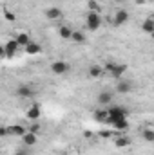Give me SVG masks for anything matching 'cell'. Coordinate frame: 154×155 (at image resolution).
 Wrapping results in <instances>:
<instances>
[{
  "label": "cell",
  "instance_id": "cell-8",
  "mask_svg": "<svg viewBox=\"0 0 154 155\" xmlns=\"http://www.w3.org/2000/svg\"><path fill=\"white\" fill-rule=\"evenodd\" d=\"M20 47H18V43H16V40H9L5 45H4V52H5V58H13L15 54H16V51H18Z\"/></svg>",
  "mask_w": 154,
  "mask_h": 155
},
{
  "label": "cell",
  "instance_id": "cell-10",
  "mask_svg": "<svg viewBox=\"0 0 154 155\" xmlns=\"http://www.w3.org/2000/svg\"><path fill=\"white\" fill-rule=\"evenodd\" d=\"M5 130H7V135H16V137H22V135L27 132L22 124H11V126H7Z\"/></svg>",
  "mask_w": 154,
  "mask_h": 155
},
{
  "label": "cell",
  "instance_id": "cell-17",
  "mask_svg": "<svg viewBox=\"0 0 154 155\" xmlns=\"http://www.w3.org/2000/svg\"><path fill=\"white\" fill-rule=\"evenodd\" d=\"M142 29H143L147 35H152V33H154V20H152V16L145 18V22L142 24Z\"/></svg>",
  "mask_w": 154,
  "mask_h": 155
},
{
  "label": "cell",
  "instance_id": "cell-7",
  "mask_svg": "<svg viewBox=\"0 0 154 155\" xmlns=\"http://www.w3.org/2000/svg\"><path fill=\"white\" fill-rule=\"evenodd\" d=\"M40 116H42V108H40V105H38V103L31 105V107L27 108V112H26V117H27L29 121H38Z\"/></svg>",
  "mask_w": 154,
  "mask_h": 155
},
{
  "label": "cell",
  "instance_id": "cell-19",
  "mask_svg": "<svg viewBox=\"0 0 154 155\" xmlns=\"http://www.w3.org/2000/svg\"><path fill=\"white\" fill-rule=\"evenodd\" d=\"M58 35H60V38H64V40H71L73 29H71V27H67V25H62V27L58 29Z\"/></svg>",
  "mask_w": 154,
  "mask_h": 155
},
{
  "label": "cell",
  "instance_id": "cell-12",
  "mask_svg": "<svg viewBox=\"0 0 154 155\" xmlns=\"http://www.w3.org/2000/svg\"><path fill=\"white\" fill-rule=\"evenodd\" d=\"M111 124L114 126L116 130H120V132H125V130L129 128V121H127V117H120V119H114Z\"/></svg>",
  "mask_w": 154,
  "mask_h": 155
},
{
  "label": "cell",
  "instance_id": "cell-14",
  "mask_svg": "<svg viewBox=\"0 0 154 155\" xmlns=\"http://www.w3.org/2000/svg\"><path fill=\"white\" fill-rule=\"evenodd\" d=\"M33 94H35L33 88L27 87V85H20V87L16 88V96H18V97H31Z\"/></svg>",
  "mask_w": 154,
  "mask_h": 155
},
{
  "label": "cell",
  "instance_id": "cell-31",
  "mask_svg": "<svg viewBox=\"0 0 154 155\" xmlns=\"http://www.w3.org/2000/svg\"><path fill=\"white\" fill-rule=\"evenodd\" d=\"M62 155H67V153H62Z\"/></svg>",
  "mask_w": 154,
  "mask_h": 155
},
{
  "label": "cell",
  "instance_id": "cell-22",
  "mask_svg": "<svg viewBox=\"0 0 154 155\" xmlns=\"http://www.w3.org/2000/svg\"><path fill=\"white\" fill-rule=\"evenodd\" d=\"M87 7H89V13H100V5H98L96 0H89Z\"/></svg>",
  "mask_w": 154,
  "mask_h": 155
},
{
  "label": "cell",
  "instance_id": "cell-25",
  "mask_svg": "<svg viewBox=\"0 0 154 155\" xmlns=\"http://www.w3.org/2000/svg\"><path fill=\"white\" fill-rule=\"evenodd\" d=\"M27 132H33V134H37V135H38V134H40V124L37 123V121H33V124H31V128H29Z\"/></svg>",
  "mask_w": 154,
  "mask_h": 155
},
{
  "label": "cell",
  "instance_id": "cell-13",
  "mask_svg": "<svg viewBox=\"0 0 154 155\" xmlns=\"http://www.w3.org/2000/svg\"><path fill=\"white\" fill-rule=\"evenodd\" d=\"M45 16H47V20H60L62 11L58 7H49V9H45Z\"/></svg>",
  "mask_w": 154,
  "mask_h": 155
},
{
  "label": "cell",
  "instance_id": "cell-4",
  "mask_svg": "<svg viewBox=\"0 0 154 155\" xmlns=\"http://www.w3.org/2000/svg\"><path fill=\"white\" fill-rule=\"evenodd\" d=\"M125 72H127V63H114L113 69L109 71L111 78H114V79H121L125 76Z\"/></svg>",
  "mask_w": 154,
  "mask_h": 155
},
{
  "label": "cell",
  "instance_id": "cell-15",
  "mask_svg": "<svg viewBox=\"0 0 154 155\" xmlns=\"http://www.w3.org/2000/svg\"><path fill=\"white\" fill-rule=\"evenodd\" d=\"M103 76V69L100 67V65H91L89 67V78H93V79H98V78H102Z\"/></svg>",
  "mask_w": 154,
  "mask_h": 155
},
{
  "label": "cell",
  "instance_id": "cell-23",
  "mask_svg": "<svg viewBox=\"0 0 154 155\" xmlns=\"http://www.w3.org/2000/svg\"><path fill=\"white\" fill-rule=\"evenodd\" d=\"M143 139H145V141H149V143H152V141H154V130H152V128L143 130Z\"/></svg>",
  "mask_w": 154,
  "mask_h": 155
},
{
  "label": "cell",
  "instance_id": "cell-2",
  "mask_svg": "<svg viewBox=\"0 0 154 155\" xmlns=\"http://www.w3.org/2000/svg\"><path fill=\"white\" fill-rule=\"evenodd\" d=\"M69 71H71V65H69L67 61H64V60H56V61L51 63V72H53V74L62 76V74H67Z\"/></svg>",
  "mask_w": 154,
  "mask_h": 155
},
{
  "label": "cell",
  "instance_id": "cell-24",
  "mask_svg": "<svg viewBox=\"0 0 154 155\" xmlns=\"http://www.w3.org/2000/svg\"><path fill=\"white\" fill-rule=\"evenodd\" d=\"M94 117H96L98 121H103V123H105V119H107V112H105V110H98V112H94Z\"/></svg>",
  "mask_w": 154,
  "mask_h": 155
},
{
  "label": "cell",
  "instance_id": "cell-9",
  "mask_svg": "<svg viewBox=\"0 0 154 155\" xmlns=\"http://www.w3.org/2000/svg\"><path fill=\"white\" fill-rule=\"evenodd\" d=\"M22 143H24V146L31 148V146H35V144L38 143V135L33 134V132H26V134L22 135Z\"/></svg>",
  "mask_w": 154,
  "mask_h": 155
},
{
  "label": "cell",
  "instance_id": "cell-21",
  "mask_svg": "<svg viewBox=\"0 0 154 155\" xmlns=\"http://www.w3.org/2000/svg\"><path fill=\"white\" fill-rule=\"evenodd\" d=\"M71 40H75L76 43H83V41H85V35H83L82 31H73V35H71Z\"/></svg>",
  "mask_w": 154,
  "mask_h": 155
},
{
  "label": "cell",
  "instance_id": "cell-5",
  "mask_svg": "<svg viewBox=\"0 0 154 155\" xmlns=\"http://www.w3.org/2000/svg\"><path fill=\"white\" fill-rule=\"evenodd\" d=\"M131 90H132V81L131 79H125V78L118 79V83H116V92L118 94H129Z\"/></svg>",
  "mask_w": 154,
  "mask_h": 155
},
{
  "label": "cell",
  "instance_id": "cell-6",
  "mask_svg": "<svg viewBox=\"0 0 154 155\" xmlns=\"http://www.w3.org/2000/svg\"><path fill=\"white\" fill-rule=\"evenodd\" d=\"M113 99H114V92H111V90H102V92L98 94V103H100L102 107L111 105Z\"/></svg>",
  "mask_w": 154,
  "mask_h": 155
},
{
  "label": "cell",
  "instance_id": "cell-29",
  "mask_svg": "<svg viewBox=\"0 0 154 155\" xmlns=\"http://www.w3.org/2000/svg\"><path fill=\"white\" fill-rule=\"evenodd\" d=\"M4 56H5V52H4V47L0 45V58H4Z\"/></svg>",
  "mask_w": 154,
  "mask_h": 155
},
{
  "label": "cell",
  "instance_id": "cell-20",
  "mask_svg": "<svg viewBox=\"0 0 154 155\" xmlns=\"http://www.w3.org/2000/svg\"><path fill=\"white\" fill-rule=\"evenodd\" d=\"M15 40H16L18 47H26V45L31 41V40H29V35H26V33H20V35H18V36H16Z\"/></svg>",
  "mask_w": 154,
  "mask_h": 155
},
{
  "label": "cell",
  "instance_id": "cell-3",
  "mask_svg": "<svg viewBox=\"0 0 154 155\" xmlns=\"http://www.w3.org/2000/svg\"><path fill=\"white\" fill-rule=\"evenodd\" d=\"M85 22H87V29L89 31H98L100 25H102V16H100V13H89Z\"/></svg>",
  "mask_w": 154,
  "mask_h": 155
},
{
  "label": "cell",
  "instance_id": "cell-26",
  "mask_svg": "<svg viewBox=\"0 0 154 155\" xmlns=\"http://www.w3.org/2000/svg\"><path fill=\"white\" fill-rule=\"evenodd\" d=\"M4 16L9 20V22H15L16 20V16H15V13H11V11H7V9H4Z\"/></svg>",
  "mask_w": 154,
  "mask_h": 155
},
{
  "label": "cell",
  "instance_id": "cell-27",
  "mask_svg": "<svg viewBox=\"0 0 154 155\" xmlns=\"http://www.w3.org/2000/svg\"><path fill=\"white\" fill-rule=\"evenodd\" d=\"M15 155H29V152L22 148V150H18V152H16V153H15Z\"/></svg>",
  "mask_w": 154,
  "mask_h": 155
},
{
  "label": "cell",
  "instance_id": "cell-30",
  "mask_svg": "<svg viewBox=\"0 0 154 155\" xmlns=\"http://www.w3.org/2000/svg\"><path fill=\"white\" fill-rule=\"evenodd\" d=\"M114 2H125V0H114Z\"/></svg>",
  "mask_w": 154,
  "mask_h": 155
},
{
  "label": "cell",
  "instance_id": "cell-11",
  "mask_svg": "<svg viewBox=\"0 0 154 155\" xmlns=\"http://www.w3.org/2000/svg\"><path fill=\"white\" fill-rule=\"evenodd\" d=\"M127 22H129V13H127L125 9L116 11V15H114V24L116 25H123V24H127Z\"/></svg>",
  "mask_w": 154,
  "mask_h": 155
},
{
  "label": "cell",
  "instance_id": "cell-1",
  "mask_svg": "<svg viewBox=\"0 0 154 155\" xmlns=\"http://www.w3.org/2000/svg\"><path fill=\"white\" fill-rule=\"evenodd\" d=\"M105 112H107V119H105V123H109V124H111L114 119H120V117H127V110H125L121 105H114V107L107 108Z\"/></svg>",
  "mask_w": 154,
  "mask_h": 155
},
{
  "label": "cell",
  "instance_id": "cell-16",
  "mask_svg": "<svg viewBox=\"0 0 154 155\" xmlns=\"http://www.w3.org/2000/svg\"><path fill=\"white\" fill-rule=\"evenodd\" d=\"M114 144L116 148H127V146H131V139L127 135H118L114 139Z\"/></svg>",
  "mask_w": 154,
  "mask_h": 155
},
{
  "label": "cell",
  "instance_id": "cell-28",
  "mask_svg": "<svg viewBox=\"0 0 154 155\" xmlns=\"http://www.w3.org/2000/svg\"><path fill=\"white\" fill-rule=\"evenodd\" d=\"M7 135V130L5 128H0V137H5Z\"/></svg>",
  "mask_w": 154,
  "mask_h": 155
},
{
  "label": "cell",
  "instance_id": "cell-18",
  "mask_svg": "<svg viewBox=\"0 0 154 155\" xmlns=\"http://www.w3.org/2000/svg\"><path fill=\"white\" fill-rule=\"evenodd\" d=\"M24 49H26V52H27V54H38L40 51H42L40 43H33V41H29Z\"/></svg>",
  "mask_w": 154,
  "mask_h": 155
}]
</instances>
